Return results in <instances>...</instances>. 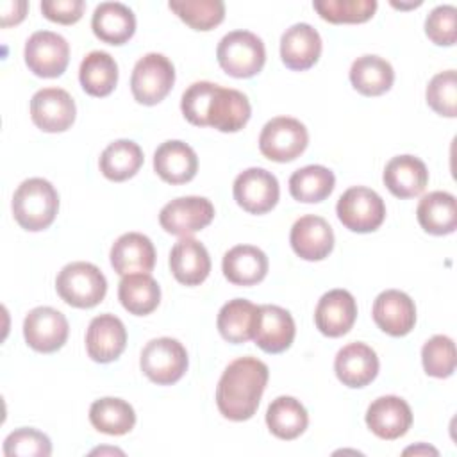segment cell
Returning <instances> with one entry per match:
<instances>
[{
    "mask_svg": "<svg viewBox=\"0 0 457 457\" xmlns=\"http://www.w3.org/2000/svg\"><path fill=\"white\" fill-rule=\"evenodd\" d=\"M268 377V366L255 357L232 361L221 373L216 387L220 412L230 421L250 420L259 407Z\"/></svg>",
    "mask_w": 457,
    "mask_h": 457,
    "instance_id": "cell-1",
    "label": "cell"
},
{
    "mask_svg": "<svg viewBox=\"0 0 457 457\" xmlns=\"http://www.w3.org/2000/svg\"><path fill=\"white\" fill-rule=\"evenodd\" d=\"M59 211L55 187L39 177L23 180L12 196V214L18 225L29 232L48 228Z\"/></svg>",
    "mask_w": 457,
    "mask_h": 457,
    "instance_id": "cell-2",
    "label": "cell"
},
{
    "mask_svg": "<svg viewBox=\"0 0 457 457\" xmlns=\"http://www.w3.org/2000/svg\"><path fill=\"white\" fill-rule=\"evenodd\" d=\"M221 70L236 79H250L257 75L266 62L264 43L248 30H232L221 37L216 48Z\"/></svg>",
    "mask_w": 457,
    "mask_h": 457,
    "instance_id": "cell-3",
    "label": "cell"
},
{
    "mask_svg": "<svg viewBox=\"0 0 457 457\" xmlns=\"http://www.w3.org/2000/svg\"><path fill=\"white\" fill-rule=\"evenodd\" d=\"M55 289L68 305L91 309L104 300L107 293V280L95 264L77 261L66 264L59 271Z\"/></svg>",
    "mask_w": 457,
    "mask_h": 457,
    "instance_id": "cell-4",
    "label": "cell"
},
{
    "mask_svg": "<svg viewBox=\"0 0 457 457\" xmlns=\"http://www.w3.org/2000/svg\"><path fill=\"white\" fill-rule=\"evenodd\" d=\"M175 82L173 62L157 52L143 55L130 75V91L136 102L155 105L166 98Z\"/></svg>",
    "mask_w": 457,
    "mask_h": 457,
    "instance_id": "cell-5",
    "label": "cell"
},
{
    "mask_svg": "<svg viewBox=\"0 0 457 457\" xmlns=\"http://www.w3.org/2000/svg\"><path fill=\"white\" fill-rule=\"evenodd\" d=\"M336 212L348 230L366 234L382 225L386 218V204L377 191L364 186H353L339 196Z\"/></svg>",
    "mask_w": 457,
    "mask_h": 457,
    "instance_id": "cell-6",
    "label": "cell"
},
{
    "mask_svg": "<svg viewBox=\"0 0 457 457\" xmlns=\"http://www.w3.org/2000/svg\"><path fill=\"white\" fill-rule=\"evenodd\" d=\"M309 143L307 129L302 121L289 116L271 118L261 130L259 150L275 162H289L303 154Z\"/></svg>",
    "mask_w": 457,
    "mask_h": 457,
    "instance_id": "cell-7",
    "label": "cell"
},
{
    "mask_svg": "<svg viewBox=\"0 0 457 457\" xmlns=\"http://www.w3.org/2000/svg\"><path fill=\"white\" fill-rule=\"evenodd\" d=\"M141 371L159 386H170L187 370V352L173 337H157L145 345L139 359Z\"/></svg>",
    "mask_w": 457,
    "mask_h": 457,
    "instance_id": "cell-8",
    "label": "cell"
},
{
    "mask_svg": "<svg viewBox=\"0 0 457 457\" xmlns=\"http://www.w3.org/2000/svg\"><path fill=\"white\" fill-rule=\"evenodd\" d=\"M25 64L43 79H54L64 73L70 61L68 41L52 30H37L25 43Z\"/></svg>",
    "mask_w": 457,
    "mask_h": 457,
    "instance_id": "cell-9",
    "label": "cell"
},
{
    "mask_svg": "<svg viewBox=\"0 0 457 457\" xmlns=\"http://www.w3.org/2000/svg\"><path fill=\"white\" fill-rule=\"evenodd\" d=\"M236 204L250 214L271 211L280 196L277 177L264 168H248L241 171L232 186Z\"/></svg>",
    "mask_w": 457,
    "mask_h": 457,
    "instance_id": "cell-10",
    "label": "cell"
},
{
    "mask_svg": "<svg viewBox=\"0 0 457 457\" xmlns=\"http://www.w3.org/2000/svg\"><path fill=\"white\" fill-rule=\"evenodd\" d=\"M214 218V205L204 196H180L168 202L159 212L161 227L173 236H191L205 228Z\"/></svg>",
    "mask_w": 457,
    "mask_h": 457,
    "instance_id": "cell-11",
    "label": "cell"
},
{
    "mask_svg": "<svg viewBox=\"0 0 457 457\" xmlns=\"http://www.w3.org/2000/svg\"><path fill=\"white\" fill-rule=\"evenodd\" d=\"M77 107L71 95L61 87H43L30 100V118L43 132H64L75 121Z\"/></svg>",
    "mask_w": 457,
    "mask_h": 457,
    "instance_id": "cell-12",
    "label": "cell"
},
{
    "mask_svg": "<svg viewBox=\"0 0 457 457\" xmlns=\"http://www.w3.org/2000/svg\"><path fill=\"white\" fill-rule=\"evenodd\" d=\"M68 320L54 307H36L23 320L27 345L41 353L57 352L68 339Z\"/></svg>",
    "mask_w": 457,
    "mask_h": 457,
    "instance_id": "cell-13",
    "label": "cell"
},
{
    "mask_svg": "<svg viewBox=\"0 0 457 457\" xmlns=\"http://www.w3.org/2000/svg\"><path fill=\"white\" fill-rule=\"evenodd\" d=\"M250 114L252 107L246 95L216 84L207 104L205 127H212L220 132H237L248 123Z\"/></svg>",
    "mask_w": 457,
    "mask_h": 457,
    "instance_id": "cell-14",
    "label": "cell"
},
{
    "mask_svg": "<svg viewBox=\"0 0 457 457\" xmlns=\"http://www.w3.org/2000/svg\"><path fill=\"white\" fill-rule=\"evenodd\" d=\"M368 428L380 439L393 441L407 434L412 425V411L409 403L395 395L373 400L366 411Z\"/></svg>",
    "mask_w": 457,
    "mask_h": 457,
    "instance_id": "cell-15",
    "label": "cell"
},
{
    "mask_svg": "<svg viewBox=\"0 0 457 457\" xmlns=\"http://www.w3.org/2000/svg\"><path fill=\"white\" fill-rule=\"evenodd\" d=\"M371 316L380 330L389 336L402 337L414 328L416 305L407 293L386 289L375 298Z\"/></svg>",
    "mask_w": 457,
    "mask_h": 457,
    "instance_id": "cell-16",
    "label": "cell"
},
{
    "mask_svg": "<svg viewBox=\"0 0 457 457\" xmlns=\"http://www.w3.org/2000/svg\"><path fill=\"white\" fill-rule=\"evenodd\" d=\"M289 243L300 259L321 261L334 248V232L325 218L305 214L293 223Z\"/></svg>",
    "mask_w": 457,
    "mask_h": 457,
    "instance_id": "cell-17",
    "label": "cell"
},
{
    "mask_svg": "<svg viewBox=\"0 0 457 457\" xmlns=\"http://www.w3.org/2000/svg\"><path fill=\"white\" fill-rule=\"evenodd\" d=\"M127 345L123 321L114 314H100L91 320L86 332V350L95 362L116 361Z\"/></svg>",
    "mask_w": 457,
    "mask_h": 457,
    "instance_id": "cell-18",
    "label": "cell"
},
{
    "mask_svg": "<svg viewBox=\"0 0 457 457\" xmlns=\"http://www.w3.org/2000/svg\"><path fill=\"white\" fill-rule=\"evenodd\" d=\"M357 303L346 289H332L325 293L314 311V323L323 336H345L355 323Z\"/></svg>",
    "mask_w": 457,
    "mask_h": 457,
    "instance_id": "cell-19",
    "label": "cell"
},
{
    "mask_svg": "<svg viewBox=\"0 0 457 457\" xmlns=\"http://www.w3.org/2000/svg\"><path fill=\"white\" fill-rule=\"evenodd\" d=\"M295 334L296 327L289 311L270 303L259 305L253 341L261 350L266 353H280L291 346Z\"/></svg>",
    "mask_w": 457,
    "mask_h": 457,
    "instance_id": "cell-20",
    "label": "cell"
},
{
    "mask_svg": "<svg viewBox=\"0 0 457 457\" xmlns=\"http://www.w3.org/2000/svg\"><path fill=\"white\" fill-rule=\"evenodd\" d=\"M334 371L343 386L359 389L375 380L378 373V357L371 346L364 343H350L337 352Z\"/></svg>",
    "mask_w": 457,
    "mask_h": 457,
    "instance_id": "cell-21",
    "label": "cell"
},
{
    "mask_svg": "<svg viewBox=\"0 0 457 457\" xmlns=\"http://www.w3.org/2000/svg\"><path fill=\"white\" fill-rule=\"evenodd\" d=\"M321 55V37L309 23H295L280 37L282 62L295 71L309 70Z\"/></svg>",
    "mask_w": 457,
    "mask_h": 457,
    "instance_id": "cell-22",
    "label": "cell"
},
{
    "mask_svg": "<svg viewBox=\"0 0 457 457\" xmlns=\"http://www.w3.org/2000/svg\"><path fill=\"white\" fill-rule=\"evenodd\" d=\"M111 266L121 277L130 273H150L155 266L154 243L139 232L120 236L111 248Z\"/></svg>",
    "mask_w": 457,
    "mask_h": 457,
    "instance_id": "cell-23",
    "label": "cell"
},
{
    "mask_svg": "<svg viewBox=\"0 0 457 457\" xmlns=\"http://www.w3.org/2000/svg\"><path fill=\"white\" fill-rule=\"evenodd\" d=\"M154 170L168 184H186L198 171L195 150L179 139L164 141L154 154Z\"/></svg>",
    "mask_w": 457,
    "mask_h": 457,
    "instance_id": "cell-24",
    "label": "cell"
},
{
    "mask_svg": "<svg viewBox=\"0 0 457 457\" xmlns=\"http://www.w3.org/2000/svg\"><path fill=\"white\" fill-rule=\"evenodd\" d=\"M384 184L396 198L420 196L428 184L425 162L414 155H396L384 168Z\"/></svg>",
    "mask_w": 457,
    "mask_h": 457,
    "instance_id": "cell-25",
    "label": "cell"
},
{
    "mask_svg": "<svg viewBox=\"0 0 457 457\" xmlns=\"http://www.w3.org/2000/svg\"><path fill=\"white\" fill-rule=\"evenodd\" d=\"M170 268L180 284L198 286L209 277L211 257L200 241L186 236L173 245L170 252Z\"/></svg>",
    "mask_w": 457,
    "mask_h": 457,
    "instance_id": "cell-26",
    "label": "cell"
},
{
    "mask_svg": "<svg viewBox=\"0 0 457 457\" xmlns=\"http://www.w3.org/2000/svg\"><path fill=\"white\" fill-rule=\"evenodd\" d=\"M93 34L109 45H123L136 32V16L132 9L120 2H102L91 18Z\"/></svg>",
    "mask_w": 457,
    "mask_h": 457,
    "instance_id": "cell-27",
    "label": "cell"
},
{
    "mask_svg": "<svg viewBox=\"0 0 457 457\" xmlns=\"http://www.w3.org/2000/svg\"><path fill=\"white\" fill-rule=\"evenodd\" d=\"M221 270L236 286H255L268 273V257L253 245H237L223 255Z\"/></svg>",
    "mask_w": 457,
    "mask_h": 457,
    "instance_id": "cell-28",
    "label": "cell"
},
{
    "mask_svg": "<svg viewBox=\"0 0 457 457\" xmlns=\"http://www.w3.org/2000/svg\"><path fill=\"white\" fill-rule=\"evenodd\" d=\"M421 228L434 236H446L457 228V202L452 193L432 191L425 195L416 209Z\"/></svg>",
    "mask_w": 457,
    "mask_h": 457,
    "instance_id": "cell-29",
    "label": "cell"
},
{
    "mask_svg": "<svg viewBox=\"0 0 457 457\" xmlns=\"http://www.w3.org/2000/svg\"><path fill=\"white\" fill-rule=\"evenodd\" d=\"M259 307L245 298L228 300L218 312V330L228 343L241 345L253 339Z\"/></svg>",
    "mask_w": 457,
    "mask_h": 457,
    "instance_id": "cell-30",
    "label": "cell"
},
{
    "mask_svg": "<svg viewBox=\"0 0 457 457\" xmlns=\"http://www.w3.org/2000/svg\"><path fill=\"white\" fill-rule=\"evenodd\" d=\"M118 298L125 311L136 316L154 312L161 302V287L150 273L123 275L118 286Z\"/></svg>",
    "mask_w": 457,
    "mask_h": 457,
    "instance_id": "cell-31",
    "label": "cell"
},
{
    "mask_svg": "<svg viewBox=\"0 0 457 457\" xmlns=\"http://www.w3.org/2000/svg\"><path fill=\"white\" fill-rule=\"evenodd\" d=\"M82 89L91 96H107L118 84V64L114 57L102 50L89 52L79 68Z\"/></svg>",
    "mask_w": 457,
    "mask_h": 457,
    "instance_id": "cell-32",
    "label": "cell"
},
{
    "mask_svg": "<svg viewBox=\"0 0 457 457\" xmlns=\"http://www.w3.org/2000/svg\"><path fill=\"white\" fill-rule=\"evenodd\" d=\"M352 86L364 96H378L391 89L395 82L393 66L378 55H362L352 62Z\"/></svg>",
    "mask_w": 457,
    "mask_h": 457,
    "instance_id": "cell-33",
    "label": "cell"
},
{
    "mask_svg": "<svg viewBox=\"0 0 457 457\" xmlns=\"http://www.w3.org/2000/svg\"><path fill=\"white\" fill-rule=\"evenodd\" d=\"M309 423V414L300 400L293 396L275 398L266 411V425L270 432L284 441L296 439L305 432Z\"/></svg>",
    "mask_w": 457,
    "mask_h": 457,
    "instance_id": "cell-34",
    "label": "cell"
},
{
    "mask_svg": "<svg viewBox=\"0 0 457 457\" xmlns=\"http://www.w3.org/2000/svg\"><path fill=\"white\" fill-rule=\"evenodd\" d=\"M89 421L98 432L109 436H123L134 428L136 412L129 402L105 396L91 403Z\"/></svg>",
    "mask_w": 457,
    "mask_h": 457,
    "instance_id": "cell-35",
    "label": "cell"
},
{
    "mask_svg": "<svg viewBox=\"0 0 457 457\" xmlns=\"http://www.w3.org/2000/svg\"><path fill=\"white\" fill-rule=\"evenodd\" d=\"M100 171L112 182H123L134 177L143 164V152L130 139H116L105 146L100 155Z\"/></svg>",
    "mask_w": 457,
    "mask_h": 457,
    "instance_id": "cell-36",
    "label": "cell"
},
{
    "mask_svg": "<svg viewBox=\"0 0 457 457\" xmlns=\"http://www.w3.org/2000/svg\"><path fill=\"white\" fill-rule=\"evenodd\" d=\"M336 186L334 173L321 164H309L296 170L289 177V193L303 204H318L325 200Z\"/></svg>",
    "mask_w": 457,
    "mask_h": 457,
    "instance_id": "cell-37",
    "label": "cell"
},
{
    "mask_svg": "<svg viewBox=\"0 0 457 457\" xmlns=\"http://www.w3.org/2000/svg\"><path fill=\"white\" fill-rule=\"evenodd\" d=\"M168 7L195 30H211L225 18L221 0H170Z\"/></svg>",
    "mask_w": 457,
    "mask_h": 457,
    "instance_id": "cell-38",
    "label": "cell"
},
{
    "mask_svg": "<svg viewBox=\"0 0 457 457\" xmlns=\"http://www.w3.org/2000/svg\"><path fill=\"white\" fill-rule=\"evenodd\" d=\"M316 12L330 23H364L375 11V0H314Z\"/></svg>",
    "mask_w": 457,
    "mask_h": 457,
    "instance_id": "cell-39",
    "label": "cell"
},
{
    "mask_svg": "<svg viewBox=\"0 0 457 457\" xmlns=\"http://www.w3.org/2000/svg\"><path fill=\"white\" fill-rule=\"evenodd\" d=\"M425 373L436 378H446L455 371V343L448 336H432L421 348Z\"/></svg>",
    "mask_w": 457,
    "mask_h": 457,
    "instance_id": "cell-40",
    "label": "cell"
},
{
    "mask_svg": "<svg viewBox=\"0 0 457 457\" xmlns=\"http://www.w3.org/2000/svg\"><path fill=\"white\" fill-rule=\"evenodd\" d=\"M427 104L441 116H457V73L446 70L432 77L427 86Z\"/></svg>",
    "mask_w": 457,
    "mask_h": 457,
    "instance_id": "cell-41",
    "label": "cell"
},
{
    "mask_svg": "<svg viewBox=\"0 0 457 457\" xmlns=\"http://www.w3.org/2000/svg\"><path fill=\"white\" fill-rule=\"evenodd\" d=\"M4 453L7 457H48L52 453V443L46 434L23 427L5 437Z\"/></svg>",
    "mask_w": 457,
    "mask_h": 457,
    "instance_id": "cell-42",
    "label": "cell"
},
{
    "mask_svg": "<svg viewBox=\"0 0 457 457\" xmlns=\"http://www.w3.org/2000/svg\"><path fill=\"white\" fill-rule=\"evenodd\" d=\"M457 9L453 5H437L434 7L425 20V34L434 45L452 46L457 39L455 29Z\"/></svg>",
    "mask_w": 457,
    "mask_h": 457,
    "instance_id": "cell-43",
    "label": "cell"
},
{
    "mask_svg": "<svg viewBox=\"0 0 457 457\" xmlns=\"http://www.w3.org/2000/svg\"><path fill=\"white\" fill-rule=\"evenodd\" d=\"M216 84L209 82V80H200L191 84L180 100V109L184 118L196 127H205V111H207V104L211 100V95L214 91Z\"/></svg>",
    "mask_w": 457,
    "mask_h": 457,
    "instance_id": "cell-44",
    "label": "cell"
},
{
    "mask_svg": "<svg viewBox=\"0 0 457 457\" xmlns=\"http://www.w3.org/2000/svg\"><path fill=\"white\" fill-rule=\"evenodd\" d=\"M86 4L82 0H45L41 2V12L46 20L71 25L77 23L84 14Z\"/></svg>",
    "mask_w": 457,
    "mask_h": 457,
    "instance_id": "cell-45",
    "label": "cell"
},
{
    "mask_svg": "<svg viewBox=\"0 0 457 457\" xmlns=\"http://www.w3.org/2000/svg\"><path fill=\"white\" fill-rule=\"evenodd\" d=\"M27 7H29V4L23 2V0H20V2H16V0L14 2H4L0 5L2 27H9V25L20 23L25 18V14H27Z\"/></svg>",
    "mask_w": 457,
    "mask_h": 457,
    "instance_id": "cell-46",
    "label": "cell"
},
{
    "mask_svg": "<svg viewBox=\"0 0 457 457\" xmlns=\"http://www.w3.org/2000/svg\"><path fill=\"white\" fill-rule=\"evenodd\" d=\"M403 453H434V455H437V450H434V448H430V446H427V445H420V446H412V448H407Z\"/></svg>",
    "mask_w": 457,
    "mask_h": 457,
    "instance_id": "cell-47",
    "label": "cell"
}]
</instances>
